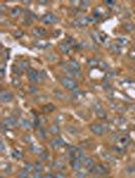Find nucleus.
I'll return each instance as SVG.
<instances>
[{"instance_id": "1", "label": "nucleus", "mask_w": 135, "mask_h": 178, "mask_svg": "<svg viewBox=\"0 0 135 178\" xmlns=\"http://www.w3.org/2000/svg\"><path fill=\"white\" fill-rule=\"evenodd\" d=\"M60 83L66 90L74 91L75 89H77V83H76V81H74L73 78L63 76V77H60Z\"/></svg>"}, {"instance_id": "2", "label": "nucleus", "mask_w": 135, "mask_h": 178, "mask_svg": "<svg viewBox=\"0 0 135 178\" xmlns=\"http://www.w3.org/2000/svg\"><path fill=\"white\" fill-rule=\"evenodd\" d=\"M97 22V18L94 16H87V17H80L73 22V25L75 27H84L89 24H94Z\"/></svg>"}, {"instance_id": "3", "label": "nucleus", "mask_w": 135, "mask_h": 178, "mask_svg": "<svg viewBox=\"0 0 135 178\" xmlns=\"http://www.w3.org/2000/svg\"><path fill=\"white\" fill-rule=\"evenodd\" d=\"M41 21H42L45 24H55V23H57V22H58V17H57L55 14L50 13L49 12V13L44 14V15L42 16Z\"/></svg>"}, {"instance_id": "4", "label": "nucleus", "mask_w": 135, "mask_h": 178, "mask_svg": "<svg viewBox=\"0 0 135 178\" xmlns=\"http://www.w3.org/2000/svg\"><path fill=\"white\" fill-rule=\"evenodd\" d=\"M17 123V120L14 118V117H8V118H5L3 123H2V127L5 128V129H9L13 126H15Z\"/></svg>"}, {"instance_id": "5", "label": "nucleus", "mask_w": 135, "mask_h": 178, "mask_svg": "<svg viewBox=\"0 0 135 178\" xmlns=\"http://www.w3.org/2000/svg\"><path fill=\"white\" fill-rule=\"evenodd\" d=\"M27 78H29V81L30 82H32V83H37V82H39V73L37 72V70H35V69H29L27 70Z\"/></svg>"}, {"instance_id": "6", "label": "nucleus", "mask_w": 135, "mask_h": 178, "mask_svg": "<svg viewBox=\"0 0 135 178\" xmlns=\"http://www.w3.org/2000/svg\"><path fill=\"white\" fill-rule=\"evenodd\" d=\"M89 129L93 133H95L96 135H102L103 132H104V129L102 127V124H98V123H93L90 124L89 126Z\"/></svg>"}, {"instance_id": "7", "label": "nucleus", "mask_w": 135, "mask_h": 178, "mask_svg": "<svg viewBox=\"0 0 135 178\" xmlns=\"http://www.w3.org/2000/svg\"><path fill=\"white\" fill-rule=\"evenodd\" d=\"M64 144H65V142H64V141L62 140L61 137H54L51 142H50V146L53 148V149H58V148H60V147H64Z\"/></svg>"}, {"instance_id": "8", "label": "nucleus", "mask_w": 135, "mask_h": 178, "mask_svg": "<svg viewBox=\"0 0 135 178\" xmlns=\"http://www.w3.org/2000/svg\"><path fill=\"white\" fill-rule=\"evenodd\" d=\"M13 99V95L10 92H7V91H2L0 93V100L4 103H8L10 102Z\"/></svg>"}, {"instance_id": "9", "label": "nucleus", "mask_w": 135, "mask_h": 178, "mask_svg": "<svg viewBox=\"0 0 135 178\" xmlns=\"http://www.w3.org/2000/svg\"><path fill=\"white\" fill-rule=\"evenodd\" d=\"M33 35L36 36V37H39V38H42L44 36L47 35V31L43 28H34L33 31H32Z\"/></svg>"}, {"instance_id": "10", "label": "nucleus", "mask_w": 135, "mask_h": 178, "mask_svg": "<svg viewBox=\"0 0 135 178\" xmlns=\"http://www.w3.org/2000/svg\"><path fill=\"white\" fill-rule=\"evenodd\" d=\"M71 166L75 172H78L80 171V167H81V162L78 160V159H72L71 161Z\"/></svg>"}, {"instance_id": "11", "label": "nucleus", "mask_w": 135, "mask_h": 178, "mask_svg": "<svg viewBox=\"0 0 135 178\" xmlns=\"http://www.w3.org/2000/svg\"><path fill=\"white\" fill-rule=\"evenodd\" d=\"M67 66L70 67L71 69H73V70H75V71H79V69H80V65H79L75 60H69V61L67 62Z\"/></svg>"}, {"instance_id": "12", "label": "nucleus", "mask_w": 135, "mask_h": 178, "mask_svg": "<svg viewBox=\"0 0 135 178\" xmlns=\"http://www.w3.org/2000/svg\"><path fill=\"white\" fill-rule=\"evenodd\" d=\"M18 122H19L20 126H22V127H24V128H25V129H26V130L31 129V127H32V124H31V122H30L29 120L25 119V118H20Z\"/></svg>"}, {"instance_id": "13", "label": "nucleus", "mask_w": 135, "mask_h": 178, "mask_svg": "<svg viewBox=\"0 0 135 178\" xmlns=\"http://www.w3.org/2000/svg\"><path fill=\"white\" fill-rule=\"evenodd\" d=\"M58 48H59V50L61 51L63 54H68V53L70 52V48H69V45H67L65 42L60 43V44H59V46H58Z\"/></svg>"}, {"instance_id": "14", "label": "nucleus", "mask_w": 135, "mask_h": 178, "mask_svg": "<svg viewBox=\"0 0 135 178\" xmlns=\"http://www.w3.org/2000/svg\"><path fill=\"white\" fill-rule=\"evenodd\" d=\"M20 12H22V9H20L19 7H13V8L10 9L9 14H10L11 17H17V16L20 14Z\"/></svg>"}, {"instance_id": "15", "label": "nucleus", "mask_w": 135, "mask_h": 178, "mask_svg": "<svg viewBox=\"0 0 135 178\" xmlns=\"http://www.w3.org/2000/svg\"><path fill=\"white\" fill-rule=\"evenodd\" d=\"M95 172L98 173V174H106L107 171H106V167L104 166L103 164H100L98 166H96V169H95Z\"/></svg>"}, {"instance_id": "16", "label": "nucleus", "mask_w": 135, "mask_h": 178, "mask_svg": "<svg viewBox=\"0 0 135 178\" xmlns=\"http://www.w3.org/2000/svg\"><path fill=\"white\" fill-rule=\"evenodd\" d=\"M42 110L45 113H51L52 111L55 110V106L53 104H47V105H44V106L42 107Z\"/></svg>"}, {"instance_id": "17", "label": "nucleus", "mask_w": 135, "mask_h": 178, "mask_svg": "<svg viewBox=\"0 0 135 178\" xmlns=\"http://www.w3.org/2000/svg\"><path fill=\"white\" fill-rule=\"evenodd\" d=\"M123 29L126 31V32H134L135 31V25L133 24H130V23H127V24H123Z\"/></svg>"}, {"instance_id": "18", "label": "nucleus", "mask_w": 135, "mask_h": 178, "mask_svg": "<svg viewBox=\"0 0 135 178\" xmlns=\"http://www.w3.org/2000/svg\"><path fill=\"white\" fill-rule=\"evenodd\" d=\"M98 63H100V60L98 58H90V59L87 60V65L90 67L98 66Z\"/></svg>"}, {"instance_id": "19", "label": "nucleus", "mask_w": 135, "mask_h": 178, "mask_svg": "<svg viewBox=\"0 0 135 178\" xmlns=\"http://www.w3.org/2000/svg\"><path fill=\"white\" fill-rule=\"evenodd\" d=\"M17 67L20 68V70H26L29 68V62L25 61V60H22L19 62V64H17Z\"/></svg>"}, {"instance_id": "20", "label": "nucleus", "mask_w": 135, "mask_h": 178, "mask_svg": "<svg viewBox=\"0 0 135 178\" xmlns=\"http://www.w3.org/2000/svg\"><path fill=\"white\" fill-rule=\"evenodd\" d=\"M49 131L50 133H52V134H58L60 132V129H59V127H58L57 124H53V125L50 126Z\"/></svg>"}, {"instance_id": "21", "label": "nucleus", "mask_w": 135, "mask_h": 178, "mask_svg": "<svg viewBox=\"0 0 135 178\" xmlns=\"http://www.w3.org/2000/svg\"><path fill=\"white\" fill-rule=\"evenodd\" d=\"M37 136L39 139H42V140H46L47 139V134H46V132H45V130L43 128H39L37 130Z\"/></svg>"}, {"instance_id": "22", "label": "nucleus", "mask_w": 135, "mask_h": 178, "mask_svg": "<svg viewBox=\"0 0 135 178\" xmlns=\"http://www.w3.org/2000/svg\"><path fill=\"white\" fill-rule=\"evenodd\" d=\"M90 36H91L93 40H95L96 42H98V43L103 42V41H102V38H101V36H100V34H98V32L93 31V32H91V34H90Z\"/></svg>"}, {"instance_id": "23", "label": "nucleus", "mask_w": 135, "mask_h": 178, "mask_svg": "<svg viewBox=\"0 0 135 178\" xmlns=\"http://www.w3.org/2000/svg\"><path fill=\"white\" fill-rule=\"evenodd\" d=\"M117 44L120 46V47H123L125 45L128 44V40L126 38H118L117 39Z\"/></svg>"}, {"instance_id": "24", "label": "nucleus", "mask_w": 135, "mask_h": 178, "mask_svg": "<svg viewBox=\"0 0 135 178\" xmlns=\"http://www.w3.org/2000/svg\"><path fill=\"white\" fill-rule=\"evenodd\" d=\"M82 164H83L87 169H89L91 166H94V161H93V159H90V158H86Z\"/></svg>"}, {"instance_id": "25", "label": "nucleus", "mask_w": 135, "mask_h": 178, "mask_svg": "<svg viewBox=\"0 0 135 178\" xmlns=\"http://www.w3.org/2000/svg\"><path fill=\"white\" fill-rule=\"evenodd\" d=\"M17 177L18 178H30L27 175V172L25 170H20L17 172Z\"/></svg>"}, {"instance_id": "26", "label": "nucleus", "mask_w": 135, "mask_h": 178, "mask_svg": "<svg viewBox=\"0 0 135 178\" xmlns=\"http://www.w3.org/2000/svg\"><path fill=\"white\" fill-rule=\"evenodd\" d=\"M66 130L68 131L70 134H77V129L73 126H66Z\"/></svg>"}, {"instance_id": "27", "label": "nucleus", "mask_w": 135, "mask_h": 178, "mask_svg": "<svg viewBox=\"0 0 135 178\" xmlns=\"http://www.w3.org/2000/svg\"><path fill=\"white\" fill-rule=\"evenodd\" d=\"M33 169H34V166H33L32 164H30V163H25V166H24V170L26 171L27 173H29V172H32Z\"/></svg>"}, {"instance_id": "28", "label": "nucleus", "mask_w": 135, "mask_h": 178, "mask_svg": "<svg viewBox=\"0 0 135 178\" xmlns=\"http://www.w3.org/2000/svg\"><path fill=\"white\" fill-rule=\"evenodd\" d=\"M93 109L95 110V112H96V113H98V112H100V111H102V110H103V107L101 106V104H100V103H95V104L93 105Z\"/></svg>"}, {"instance_id": "29", "label": "nucleus", "mask_w": 135, "mask_h": 178, "mask_svg": "<svg viewBox=\"0 0 135 178\" xmlns=\"http://www.w3.org/2000/svg\"><path fill=\"white\" fill-rule=\"evenodd\" d=\"M48 157H49V154H48V152H46V151H44V152H41V153H40V159H41L42 161L47 160V159H48Z\"/></svg>"}, {"instance_id": "30", "label": "nucleus", "mask_w": 135, "mask_h": 178, "mask_svg": "<svg viewBox=\"0 0 135 178\" xmlns=\"http://www.w3.org/2000/svg\"><path fill=\"white\" fill-rule=\"evenodd\" d=\"M42 168H43V166H42L41 162H36V163L34 164V170L37 171V172H41Z\"/></svg>"}, {"instance_id": "31", "label": "nucleus", "mask_w": 135, "mask_h": 178, "mask_svg": "<svg viewBox=\"0 0 135 178\" xmlns=\"http://www.w3.org/2000/svg\"><path fill=\"white\" fill-rule=\"evenodd\" d=\"M53 166L56 169H61L62 167H63V162H61V161H54L53 162Z\"/></svg>"}, {"instance_id": "32", "label": "nucleus", "mask_w": 135, "mask_h": 178, "mask_svg": "<svg viewBox=\"0 0 135 178\" xmlns=\"http://www.w3.org/2000/svg\"><path fill=\"white\" fill-rule=\"evenodd\" d=\"M121 49H122V48L120 47V46H116V45H112V46H111V50H112L114 53H120V52H121Z\"/></svg>"}, {"instance_id": "33", "label": "nucleus", "mask_w": 135, "mask_h": 178, "mask_svg": "<svg viewBox=\"0 0 135 178\" xmlns=\"http://www.w3.org/2000/svg\"><path fill=\"white\" fill-rule=\"evenodd\" d=\"M12 157L13 158H15V159H20L22 158V154L18 152V151H16V150H12Z\"/></svg>"}, {"instance_id": "34", "label": "nucleus", "mask_w": 135, "mask_h": 178, "mask_svg": "<svg viewBox=\"0 0 135 178\" xmlns=\"http://www.w3.org/2000/svg\"><path fill=\"white\" fill-rule=\"evenodd\" d=\"M98 67H100L101 69H103V70H106V69H108V68H109L108 64H107V63H105V62H102V61H100V63H98Z\"/></svg>"}, {"instance_id": "35", "label": "nucleus", "mask_w": 135, "mask_h": 178, "mask_svg": "<svg viewBox=\"0 0 135 178\" xmlns=\"http://www.w3.org/2000/svg\"><path fill=\"white\" fill-rule=\"evenodd\" d=\"M35 45L39 48H42V49H45V48H47L48 46H50L48 43H43V42H42V43H41V42H40V43H36Z\"/></svg>"}, {"instance_id": "36", "label": "nucleus", "mask_w": 135, "mask_h": 178, "mask_svg": "<svg viewBox=\"0 0 135 178\" xmlns=\"http://www.w3.org/2000/svg\"><path fill=\"white\" fill-rule=\"evenodd\" d=\"M97 115H98V118H101V119L106 118V116H107V114H106V112L104 111V109H103L102 111H100V112H98V113H97Z\"/></svg>"}, {"instance_id": "37", "label": "nucleus", "mask_w": 135, "mask_h": 178, "mask_svg": "<svg viewBox=\"0 0 135 178\" xmlns=\"http://www.w3.org/2000/svg\"><path fill=\"white\" fill-rule=\"evenodd\" d=\"M88 5H89V2L88 1H81L80 2V7L82 9H86L88 7Z\"/></svg>"}, {"instance_id": "38", "label": "nucleus", "mask_w": 135, "mask_h": 178, "mask_svg": "<svg viewBox=\"0 0 135 178\" xmlns=\"http://www.w3.org/2000/svg\"><path fill=\"white\" fill-rule=\"evenodd\" d=\"M86 173H84L83 171H78L76 172V178H86Z\"/></svg>"}, {"instance_id": "39", "label": "nucleus", "mask_w": 135, "mask_h": 178, "mask_svg": "<svg viewBox=\"0 0 135 178\" xmlns=\"http://www.w3.org/2000/svg\"><path fill=\"white\" fill-rule=\"evenodd\" d=\"M115 76V73L113 72V71H109V72H107V74H106V80H111V78H113Z\"/></svg>"}, {"instance_id": "40", "label": "nucleus", "mask_w": 135, "mask_h": 178, "mask_svg": "<svg viewBox=\"0 0 135 178\" xmlns=\"http://www.w3.org/2000/svg\"><path fill=\"white\" fill-rule=\"evenodd\" d=\"M29 91H30V93H32V94H35L36 92H37V87H35V85H29Z\"/></svg>"}, {"instance_id": "41", "label": "nucleus", "mask_w": 135, "mask_h": 178, "mask_svg": "<svg viewBox=\"0 0 135 178\" xmlns=\"http://www.w3.org/2000/svg\"><path fill=\"white\" fill-rule=\"evenodd\" d=\"M65 43H66L67 45H72V44H74V41L71 37H67V38H66V41H65Z\"/></svg>"}, {"instance_id": "42", "label": "nucleus", "mask_w": 135, "mask_h": 178, "mask_svg": "<svg viewBox=\"0 0 135 178\" xmlns=\"http://www.w3.org/2000/svg\"><path fill=\"white\" fill-rule=\"evenodd\" d=\"M30 150L32 151V152H34V153H36V154H38L39 153V150H38V148L35 146V144H32L31 147H30Z\"/></svg>"}, {"instance_id": "43", "label": "nucleus", "mask_w": 135, "mask_h": 178, "mask_svg": "<svg viewBox=\"0 0 135 178\" xmlns=\"http://www.w3.org/2000/svg\"><path fill=\"white\" fill-rule=\"evenodd\" d=\"M33 23V19L30 18V17H25V19H24V24H31Z\"/></svg>"}, {"instance_id": "44", "label": "nucleus", "mask_w": 135, "mask_h": 178, "mask_svg": "<svg viewBox=\"0 0 135 178\" xmlns=\"http://www.w3.org/2000/svg\"><path fill=\"white\" fill-rule=\"evenodd\" d=\"M111 137H112V140H113L114 142H117V141H120V139H119V135H118L117 133H113V134L111 135Z\"/></svg>"}, {"instance_id": "45", "label": "nucleus", "mask_w": 135, "mask_h": 178, "mask_svg": "<svg viewBox=\"0 0 135 178\" xmlns=\"http://www.w3.org/2000/svg\"><path fill=\"white\" fill-rule=\"evenodd\" d=\"M34 178H44V176H42L41 172H37V171H35V172H34Z\"/></svg>"}, {"instance_id": "46", "label": "nucleus", "mask_w": 135, "mask_h": 178, "mask_svg": "<svg viewBox=\"0 0 135 178\" xmlns=\"http://www.w3.org/2000/svg\"><path fill=\"white\" fill-rule=\"evenodd\" d=\"M12 83H13V85H14V87H19V85H20V82H19V80H18V78H16V80L14 78Z\"/></svg>"}, {"instance_id": "47", "label": "nucleus", "mask_w": 135, "mask_h": 178, "mask_svg": "<svg viewBox=\"0 0 135 178\" xmlns=\"http://www.w3.org/2000/svg\"><path fill=\"white\" fill-rule=\"evenodd\" d=\"M120 142H121L122 144H126L128 142V137L127 136H123L122 139H120Z\"/></svg>"}, {"instance_id": "48", "label": "nucleus", "mask_w": 135, "mask_h": 178, "mask_svg": "<svg viewBox=\"0 0 135 178\" xmlns=\"http://www.w3.org/2000/svg\"><path fill=\"white\" fill-rule=\"evenodd\" d=\"M13 36H14L15 38H20V37L23 36V32H22V31H17L16 33L13 34Z\"/></svg>"}, {"instance_id": "49", "label": "nucleus", "mask_w": 135, "mask_h": 178, "mask_svg": "<svg viewBox=\"0 0 135 178\" xmlns=\"http://www.w3.org/2000/svg\"><path fill=\"white\" fill-rule=\"evenodd\" d=\"M103 157H104L105 159H107V160H111V159H112V156H111V154H109V153H104Z\"/></svg>"}, {"instance_id": "50", "label": "nucleus", "mask_w": 135, "mask_h": 178, "mask_svg": "<svg viewBox=\"0 0 135 178\" xmlns=\"http://www.w3.org/2000/svg\"><path fill=\"white\" fill-rule=\"evenodd\" d=\"M55 178H65V175L63 174V173H57L56 175H55Z\"/></svg>"}, {"instance_id": "51", "label": "nucleus", "mask_w": 135, "mask_h": 178, "mask_svg": "<svg viewBox=\"0 0 135 178\" xmlns=\"http://www.w3.org/2000/svg\"><path fill=\"white\" fill-rule=\"evenodd\" d=\"M24 141H25V142H31L30 135H25V136H24Z\"/></svg>"}, {"instance_id": "52", "label": "nucleus", "mask_w": 135, "mask_h": 178, "mask_svg": "<svg viewBox=\"0 0 135 178\" xmlns=\"http://www.w3.org/2000/svg\"><path fill=\"white\" fill-rule=\"evenodd\" d=\"M128 171H129L130 173H134V172H135V167H133V166L129 167V168H128Z\"/></svg>"}, {"instance_id": "53", "label": "nucleus", "mask_w": 135, "mask_h": 178, "mask_svg": "<svg viewBox=\"0 0 135 178\" xmlns=\"http://www.w3.org/2000/svg\"><path fill=\"white\" fill-rule=\"evenodd\" d=\"M105 4H107V5H115V2L114 1H105Z\"/></svg>"}, {"instance_id": "54", "label": "nucleus", "mask_w": 135, "mask_h": 178, "mask_svg": "<svg viewBox=\"0 0 135 178\" xmlns=\"http://www.w3.org/2000/svg\"><path fill=\"white\" fill-rule=\"evenodd\" d=\"M44 178H55V176H53L52 174H46V175L44 176Z\"/></svg>"}, {"instance_id": "55", "label": "nucleus", "mask_w": 135, "mask_h": 178, "mask_svg": "<svg viewBox=\"0 0 135 178\" xmlns=\"http://www.w3.org/2000/svg\"><path fill=\"white\" fill-rule=\"evenodd\" d=\"M55 33H54V37H58V36L60 35V31H54Z\"/></svg>"}, {"instance_id": "56", "label": "nucleus", "mask_w": 135, "mask_h": 178, "mask_svg": "<svg viewBox=\"0 0 135 178\" xmlns=\"http://www.w3.org/2000/svg\"><path fill=\"white\" fill-rule=\"evenodd\" d=\"M4 152V143L1 142V153H3Z\"/></svg>"}, {"instance_id": "57", "label": "nucleus", "mask_w": 135, "mask_h": 178, "mask_svg": "<svg viewBox=\"0 0 135 178\" xmlns=\"http://www.w3.org/2000/svg\"><path fill=\"white\" fill-rule=\"evenodd\" d=\"M39 3H40V4H48L49 2H48V1H39Z\"/></svg>"}, {"instance_id": "58", "label": "nucleus", "mask_w": 135, "mask_h": 178, "mask_svg": "<svg viewBox=\"0 0 135 178\" xmlns=\"http://www.w3.org/2000/svg\"><path fill=\"white\" fill-rule=\"evenodd\" d=\"M133 48H134V50H135V43H134V45H133Z\"/></svg>"}]
</instances>
